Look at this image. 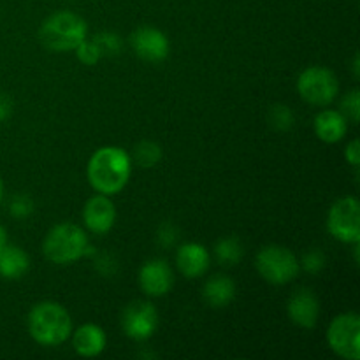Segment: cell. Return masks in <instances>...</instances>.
I'll return each instance as SVG.
<instances>
[{
    "instance_id": "cell-1",
    "label": "cell",
    "mask_w": 360,
    "mask_h": 360,
    "mask_svg": "<svg viewBox=\"0 0 360 360\" xmlns=\"http://www.w3.org/2000/svg\"><path fill=\"white\" fill-rule=\"evenodd\" d=\"M132 158L118 146L98 148L86 165V178L91 188L102 195H116L129 183Z\"/></svg>"
},
{
    "instance_id": "cell-2",
    "label": "cell",
    "mask_w": 360,
    "mask_h": 360,
    "mask_svg": "<svg viewBox=\"0 0 360 360\" xmlns=\"http://www.w3.org/2000/svg\"><path fill=\"white\" fill-rule=\"evenodd\" d=\"M28 333L42 347H58L72 334V319L58 302H39L28 313Z\"/></svg>"
},
{
    "instance_id": "cell-3",
    "label": "cell",
    "mask_w": 360,
    "mask_h": 360,
    "mask_svg": "<svg viewBox=\"0 0 360 360\" xmlns=\"http://www.w3.org/2000/svg\"><path fill=\"white\" fill-rule=\"evenodd\" d=\"M86 37V21L70 11H60L48 16L39 30V39L44 48L55 53L74 51Z\"/></svg>"
},
{
    "instance_id": "cell-4",
    "label": "cell",
    "mask_w": 360,
    "mask_h": 360,
    "mask_svg": "<svg viewBox=\"0 0 360 360\" xmlns=\"http://www.w3.org/2000/svg\"><path fill=\"white\" fill-rule=\"evenodd\" d=\"M42 252L49 262L67 266L90 255L91 246L79 225L58 224L46 236Z\"/></svg>"
},
{
    "instance_id": "cell-5",
    "label": "cell",
    "mask_w": 360,
    "mask_h": 360,
    "mask_svg": "<svg viewBox=\"0 0 360 360\" xmlns=\"http://www.w3.org/2000/svg\"><path fill=\"white\" fill-rule=\"evenodd\" d=\"M260 276L273 285H287L301 273V262L288 248L280 245L264 246L255 257Z\"/></svg>"
},
{
    "instance_id": "cell-6",
    "label": "cell",
    "mask_w": 360,
    "mask_h": 360,
    "mask_svg": "<svg viewBox=\"0 0 360 360\" xmlns=\"http://www.w3.org/2000/svg\"><path fill=\"white\" fill-rule=\"evenodd\" d=\"M297 91L302 101L311 105L326 108L333 104L340 94V81L336 74L326 67H308L297 77Z\"/></svg>"
},
{
    "instance_id": "cell-7",
    "label": "cell",
    "mask_w": 360,
    "mask_h": 360,
    "mask_svg": "<svg viewBox=\"0 0 360 360\" xmlns=\"http://www.w3.org/2000/svg\"><path fill=\"white\" fill-rule=\"evenodd\" d=\"M327 345L338 357L360 359V316L357 313H341L327 327Z\"/></svg>"
},
{
    "instance_id": "cell-8",
    "label": "cell",
    "mask_w": 360,
    "mask_h": 360,
    "mask_svg": "<svg viewBox=\"0 0 360 360\" xmlns=\"http://www.w3.org/2000/svg\"><path fill=\"white\" fill-rule=\"evenodd\" d=\"M327 231L334 239L347 245L360 241V206L355 197H341L330 206Z\"/></svg>"
},
{
    "instance_id": "cell-9",
    "label": "cell",
    "mask_w": 360,
    "mask_h": 360,
    "mask_svg": "<svg viewBox=\"0 0 360 360\" xmlns=\"http://www.w3.org/2000/svg\"><path fill=\"white\" fill-rule=\"evenodd\" d=\"M158 327V311L151 302L134 301L123 309L122 329L130 340L146 341Z\"/></svg>"
},
{
    "instance_id": "cell-10",
    "label": "cell",
    "mask_w": 360,
    "mask_h": 360,
    "mask_svg": "<svg viewBox=\"0 0 360 360\" xmlns=\"http://www.w3.org/2000/svg\"><path fill=\"white\" fill-rule=\"evenodd\" d=\"M130 46L139 58L158 63L165 60L171 51L167 35L155 27H139L130 35Z\"/></svg>"
},
{
    "instance_id": "cell-11",
    "label": "cell",
    "mask_w": 360,
    "mask_h": 360,
    "mask_svg": "<svg viewBox=\"0 0 360 360\" xmlns=\"http://www.w3.org/2000/svg\"><path fill=\"white\" fill-rule=\"evenodd\" d=\"M174 285V273L165 260H148L139 271V287L150 297L169 294Z\"/></svg>"
},
{
    "instance_id": "cell-12",
    "label": "cell",
    "mask_w": 360,
    "mask_h": 360,
    "mask_svg": "<svg viewBox=\"0 0 360 360\" xmlns=\"http://www.w3.org/2000/svg\"><path fill=\"white\" fill-rule=\"evenodd\" d=\"M83 221L88 231L94 234H108L116 221V207L111 197L102 195V193L90 197L84 204Z\"/></svg>"
},
{
    "instance_id": "cell-13",
    "label": "cell",
    "mask_w": 360,
    "mask_h": 360,
    "mask_svg": "<svg viewBox=\"0 0 360 360\" xmlns=\"http://www.w3.org/2000/svg\"><path fill=\"white\" fill-rule=\"evenodd\" d=\"M287 313L295 326L302 329H313L320 315L319 297L309 288H299L288 299Z\"/></svg>"
},
{
    "instance_id": "cell-14",
    "label": "cell",
    "mask_w": 360,
    "mask_h": 360,
    "mask_svg": "<svg viewBox=\"0 0 360 360\" xmlns=\"http://www.w3.org/2000/svg\"><path fill=\"white\" fill-rule=\"evenodd\" d=\"M176 266L185 278H200L210 267V253L200 243H185L176 253Z\"/></svg>"
},
{
    "instance_id": "cell-15",
    "label": "cell",
    "mask_w": 360,
    "mask_h": 360,
    "mask_svg": "<svg viewBox=\"0 0 360 360\" xmlns=\"http://www.w3.org/2000/svg\"><path fill=\"white\" fill-rule=\"evenodd\" d=\"M105 345H108L105 333L102 330V327L95 326V323H84L72 334L74 352L81 357H98L105 350Z\"/></svg>"
},
{
    "instance_id": "cell-16",
    "label": "cell",
    "mask_w": 360,
    "mask_h": 360,
    "mask_svg": "<svg viewBox=\"0 0 360 360\" xmlns=\"http://www.w3.org/2000/svg\"><path fill=\"white\" fill-rule=\"evenodd\" d=\"M315 134L320 141L327 144L340 143L348 130V120L341 115V111L334 109H323L315 118Z\"/></svg>"
},
{
    "instance_id": "cell-17",
    "label": "cell",
    "mask_w": 360,
    "mask_h": 360,
    "mask_svg": "<svg viewBox=\"0 0 360 360\" xmlns=\"http://www.w3.org/2000/svg\"><path fill=\"white\" fill-rule=\"evenodd\" d=\"M30 267V259L27 253L14 245H6L0 248V276L6 280H20Z\"/></svg>"
},
{
    "instance_id": "cell-18",
    "label": "cell",
    "mask_w": 360,
    "mask_h": 360,
    "mask_svg": "<svg viewBox=\"0 0 360 360\" xmlns=\"http://www.w3.org/2000/svg\"><path fill=\"white\" fill-rule=\"evenodd\" d=\"M202 295L213 308H225L236 297V283L225 274H214L204 285Z\"/></svg>"
},
{
    "instance_id": "cell-19",
    "label": "cell",
    "mask_w": 360,
    "mask_h": 360,
    "mask_svg": "<svg viewBox=\"0 0 360 360\" xmlns=\"http://www.w3.org/2000/svg\"><path fill=\"white\" fill-rule=\"evenodd\" d=\"M243 250L241 241L238 238H225L221 241L217 243L214 246V255L220 260L224 266H236V264L241 262L243 259Z\"/></svg>"
},
{
    "instance_id": "cell-20",
    "label": "cell",
    "mask_w": 360,
    "mask_h": 360,
    "mask_svg": "<svg viewBox=\"0 0 360 360\" xmlns=\"http://www.w3.org/2000/svg\"><path fill=\"white\" fill-rule=\"evenodd\" d=\"M134 158H136V164L141 165V167H153L160 162L162 148L153 141H141L134 148Z\"/></svg>"
},
{
    "instance_id": "cell-21",
    "label": "cell",
    "mask_w": 360,
    "mask_h": 360,
    "mask_svg": "<svg viewBox=\"0 0 360 360\" xmlns=\"http://www.w3.org/2000/svg\"><path fill=\"white\" fill-rule=\"evenodd\" d=\"M74 51H76L77 60H79L81 63H84V65H95V63L102 58V55H104L102 49L98 48L97 42L88 41V39H84Z\"/></svg>"
},
{
    "instance_id": "cell-22",
    "label": "cell",
    "mask_w": 360,
    "mask_h": 360,
    "mask_svg": "<svg viewBox=\"0 0 360 360\" xmlns=\"http://www.w3.org/2000/svg\"><path fill=\"white\" fill-rule=\"evenodd\" d=\"M269 123L276 130H288L294 125V112L283 104L273 105L269 111Z\"/></svg>"
},
{
    "instance_id": "cell-23",
    "label": "cell",
    "mask_w": 360,
    "mask_h": 360,
    "mask_svg": "<svg viewBox=\"0 0 360 360\" xmlns=\"http://www.w3.org/2000/svg\"><path fill=\"white\" fill-rule=\"evenodd\" d=\"M341 115L352 123H359L360 120V94L359 90H352L341 101Z\"/></svg>"
},
{
    "instance_id": "cell-24",
    "label": "cell",
    "mask_w": 360,
    "mask_h": 360,
    "mask_svg": "<svg viewBox=\"0 0 360 360\" xmlns=\"http://www.w3.org/2000/svg\"><path fill=\"white\" fill-rule=\"evenodd\" d=\"M9 211L14 218H18V220H21V218H28L32 213H34V200H32L28 195L13 197Z\"/></svg>"
},
{
    "instance_id": "cell-25",
    "label": "cell",
    "mask_w": 360,
    "mask_h": 360,
    "mask_svg": "<svg viewBox=\"0 0 360 360\" xmlns=\"http://www.w3.org/2000/svg\"><path fill=\"white\" fill-rule=\"evenodd\" d=\"M95 42L98 44V48L102 49V53H111V55H116L122 48V39L118 37L112 32H102V34L95 35L94 39Z\"/></svg>"
},
{
    "instance_id": "cell-26",
    "label": "cell",
    "mask_w": 360,
    "mask_h": 360,
    "mask_svg": "<svg viewBox=\"0 0 360 360\" xmlns=\"http://www.w3.org/2000/svg\"><path fill=\"white\" fill-rule=\"evenodd\" d=\"M301 266L304 267V271H308L309 274H316L323 269L326 266V255L319 250H313V252L306 253L304 259H302Z\"/></svg>"
},
{
    "instance_id": "cell-27",
    "label": "cell",
    "mask_w": 360,
    "mask_h": 360,
    "mask_svg": "<svg viewBox=\"0 0 360 360\" xmlns=\"http://www.w3.org/2000/svg\"><path fill=\"white\" fill-rule=\"evenodd\" d=\"M176 239H178V231L171 224L162 225V229L158 231V243L162 246H172L176 243Z\"/></svg>"
},
{
    "instance_id": "cell-28",
    "label": "cell",
    "mask_w": 360,
    "mask_h": 360,
    "mask_svg": "<svg viewBox=\"0 0 360 360\" xmlns=\"http://www.w3.org/2000/svg\"><path fill=\"white\" fill-rule=\"evenodd\" d=\"M345 158H347V162L350 165H354V167H359V162H360V143H359V139L350 141V143L347 144V150H345Z\"/></svg>"
},
{
    "instance_id": "cell-29",
    "label": "cell",
    "mask_w": 360,
    "mask_h": 360,
    "mask_svg": "<svg viewBox=\"0 0 360 360\" xmlns=\"http://www.w3.org/2000/svg\"><path fill=\"white\" fill-rule=\"evenodd\" d=\"M11 115H13V102H11V98L7 95L0 94V123L11 118Z\"/></svg>"
},
{
    "instance_id": "cell-30",
    "label": "cell",
    "mask_w": 360,
    "mask_h": 360,
    "mask_svg": "<svg viewBox=\"0 0 360 360\" xmlns=\"http://www.w3.org/2000/svg\"><path fill=\"white\" fill-rule=\"evenodd\" d=\"M6 245H7V232H6V229L0 225V248H2V246H6Z\"/></svg>"
},
{
    "instance_id": "cell-31",
    "label": "cell",
    "mask_w": 360,
    "mask_h": 360,
    "mask_svg": "<svg viewBox=\"0 0 360 360\" xmlns=\"http://www.w3.org/2000/svg\"><path fill=\"white\" fill-rule=\"evenodd\" d=\"M354 74H355V77L360 76V70H359V55L354 56Z\"/></svg>"
},
{
    "instance_id": "cell-32",
    "label": "cell",
    "mask_w": 360,
    "mask_h": 360,
    "mask_svg": "<svg viewBox=\"0 0 360 360\" xmlns=\"http://www.w3.org/2000/svg\"><path fill=\"white\" fill-rule=\"evenodd\" d=\"M2 197H4V185L2 181H0V202H2Z\"/></svg>"
}]
</instances>
